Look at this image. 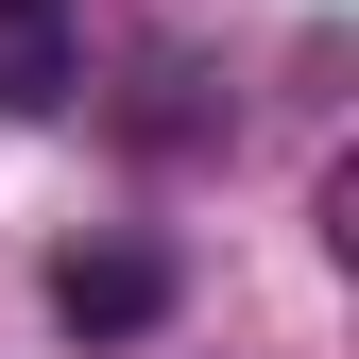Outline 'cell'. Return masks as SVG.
Wrapping results in <instances>:
<instances>
[{
  "instance_id": "cell-1",
  "label": "cell",
  "mask_w": 359,
  "mask_h": 359,
  "mask_svg": "<svg viewBox=\"0 0 359 359\" xmlns=\"http://www.w3.org/2000/svg\"><path fill=\"white\" fill-rule=\"evenodd\" d=\"M52 308H69V342H154L171 325V257L154 240H86L69 274H52Z\"/></svg>"
},
{
  "instance_id": "cell-2",
  "label": "cell",
  "mask_w": 359,
  "mask_h": 359,
  "mask_svg": "<svg viewBox=\"0 0 359 359\" xmlns=\"http://www.w3.org/2000/svg\"><path fill=\"white\" fill-rule=\"evenodd\" d=\"M86 86V18L69 0H0V120H52Z\"/></svg>"
}]
</instances>
